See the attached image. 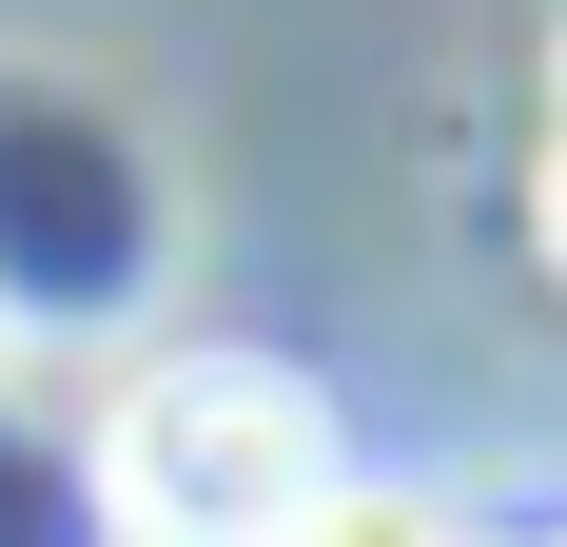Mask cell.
I'll return each instance as SVG.
<instances>
[{
    "label": "cell",
    "instance_id": "cell-3",
    "mask_svg": "<svg viewBox=\"0 0 567 547\" xmlns=\"http://www.w3.org/2000/svg\"><path fill=\"white\" fill-rule=\"evenodd\" d=\"M528 255L567 274V137H548V176H528Z\"/></svg>",
    "mask_w": 567,
    "mask_h": 547
},
{
    "label": "cell",
    "instance_id": "cell-1",
    "mask_svg": "<svg viewBox=\"0 0 567 547\" xmlns=\"http://www.w3.org/2000/svg\"><path fill=\"white\" fill-rule=\"evenodd\" d=\"M99 489H117L137 547H293L352 469H333L313 372H275V352H157L99 411Z\"/></svg>",
    "mask_w": 567,
    "mask_h": 547
},
{
    "label": "cell",
    "instance_id": "cell-4",
    "mask_svg": "<svg viewBox=\"0 0 567 547\" xmlns=\"http://www.w3.org/2000/svg\"><path fill=\"white\" fill-rule=\"evenodd\" d=\"M548 117H567V40H548Z\"/></svg>",
    "mask_w": 567,
    "mask_h": 547
},
{
    "label": "cell",
    "instance_id": "cell-2",
    "mask_svg": "<svg viewBox=\"0 0 567 547\" xmlns=\"http://www.w3.org/2000/svg\"><path fill=\"white\" fill-rule=\"evenodd\" d=\"M293 547H470V528H431V508H411V489H333V508H313V528H293Z\"/></svg>",
    "mask_w": 567,
    "mask_h": 547
}]
</instances>
